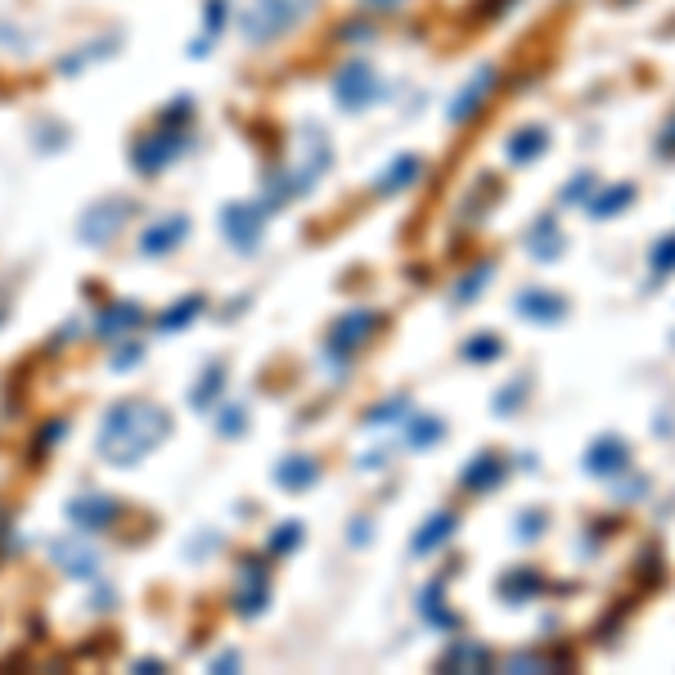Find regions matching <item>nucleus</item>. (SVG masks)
<instances>
[{"instance_id": "f257e3e1", "label": "nucleus", "mask_w": 675, "mask_h": 675, "mask_svg": "<svg viewBox=\"0 0 675 675\" xmlns=\"http://www.w3.org/2000/svg\"><path fill=\"white\" fill-rule=\"evenodd\" d=\"M162 432H167V419H162L153 405L122 401L108 414L104 432H99V450H104V459H113V464H131L144 450L158 446Z\"/></svg>"}, {"instance_id": "f03ea898", "label": "nucleus", "mask_w": 675, "mask_h": 675, "mask_svg": "<svg viewBox=\"0 0 675 675\" xmlns=\"http://www.w3.org/2000/svg\"><path fill=\"white\" fill-rule=\"evenodd\" d=\"M581 468L590 477H617V473H626V468H630V446L621 437H612V432H603V437H594L590 446H585Z\"/></svg>"}, {"instance_id": "7ed1b4c3", "label": "nucleus", "mask_w": 675, "mask_h": 675, "mask_svg": "<svg viewBox=\"0 0 675 675\" xmlns=\"http://www.w3.org/2000/svg\"><path fill=\"white\" fill-rule=\"evenodd\" d=\"M491 86H495V68L491 63H482V68L473 72V77L459 86V95L450 99V108H446V117L450 122H468V117L477 113V108L486 104V95H491Z\"/></svg>"}, {"instance_id": "20e7f679", "label": "nucleus", "mask_w": 675, "mask_h": 675, "mask_svg": "<svg viewBox=\"0 0 675 675\" xmlns=\"http://www.w3.org/2000/svg\"><path fill=\"white\" fill-rule=\"evenodd\" d=\"M338 104L342 108H360V104H369V99L378 95V81H374V68L369 63H360V59H351L347 68L338 72Z\"/></svg>"}, {"instance_id": "39448f33", "label": "nucleus", "mask_w": 675, "mask_h": 675, "mask_svg": "<svg viewBox=\"0 0 675 675\" xmlns=\"http://www.w3.org/2000/svg\"><path fill=\"white\" fill-rule=\"evenodd\" d=\"M513 306H518L522 320H536V324H558L567 315V297L549 293V288H522Z\"/></svg>"}, {"instance_id": "423d86ee", "label": "nucleus", "mask_w": 675, "mask_h": 675, "mask_svg": "<svg viewBox=\"0 0 675 675\" xmlns=\"http://www.w3.org/2000/svg\"><path fill=\"white\" fill-rule=\"evenodd\" d=\"M374 324H378L374 311H347L338 324H333V338H329L333 356H347V351H356L360 342L374 333Z\"/></svg>"}, {"instance_id": "0eeeda50", "label": "nucleus", "mask_w": 675, "mask_h": 675, "mask_svg": "<svg viewBox=\"0 0 675 675\" xmlns=\"http://www.w3.org/2000/svg\"><path fill=\"white\" fill-rule=\"evenodd\" d=\"M545 149H549V131H545V126H522L518 135H509V144H504V158H509L513 167H527V162H536Z\"/></svg>"}, {"instance_id": "6e6552de", "label": "nucleus", "mask_w": 675, "mask_h": 675, "mask_svg": "<svg viewBox=\"0 0 675 675\" xmlns=\"http://www.w3.org/2000/svg\"><path fill=\"white\" fill-rule=\"evenodd\" d=\"M500 482H504V459L491 455V450H482V455L464 468V486H468V491H477V495L495 491Z\"/></svg>"}, {"instance_id": "1a4fd4ad", "label": "nucleus", "mask_w": 675, "mask_h": 675, "mask_svg": "<svg viewBox=\"0 0 675 675\" xmlns=\"http://www.w3.org/2000/svg\"><path fill=\"white\" fill-rule=\"evenodd\" d=\"M630 203H635V185H630V180H621V185L603 189V194H590V203H585V212H590L594 221H608V216L626 212Z\"/></svg>"}, {"instance_id": "9d476101", "label": "nucleus", "mask_w": 675, "mask_h": 675, "mask_svg": "<svg viewBox=\"0 0 675 675\" xmlns=\"http://www.w3.org/2000/svg\"><path fill=\"white\" fill-rule=\"evenodd\" d=\"M540 590H545V576H540L536 567H513V572L500 581V594L509 603H527V599H536Z\"/></svg>"}, {"instance_id": "9b49d317", "label": "nucleus", "mask_w": 675, "mask_h": 675, "mask_svg": "<svg viewBox=\"0 0 675 675\" xmlns=\"http://www.w3.org/2000/svg\"><path fill=\"white\" fill-rule=\"evenodd\" d=\"M527 248H531V257H540V261H558V257H563V234H558L554 216H540L536 230H531Z\"/></svg>"}, {"instance_id": "f8f14e48", "label": "nucleus", "mask_w": 675, "mask_h": 675, "mask_svg": "<svg viewBox=\"0 0 675 675\" xmlns=\"http://www.w3.org/2000/svg\"><path fill=\"white\" fill-rule=\"evenodd\" d=\"M297 9H302V5H288V0H270V5L261 9L257 18H248V32H252V36H275L279 27H284L288 18L297 14Z\"/></svg>"}, {"instance_id": "ddd939ff", "label": "nucleus", "mask_w": 675, "mask_h": 675, "mask_svg": "<svg viewBox=\"0 0 675 675\" xmlns=\"http://www.w3.org/2000/svg\"><path fill=\"white\" fill-rule=\"evenodd\" d=\"M450 531H455V513H437V518H428V522H423V531L414 536V554H428V549H437Z\"/></svg>"}, {"instance_id": "4468645a", "label": "nucleus", "mask_w": 675, "mask_h": 675, "mask_svg": "<svg viewBox=\"0 0 675 675\" xmlns=\"http://www.w3.org/2000/svg\"><path fill=\"white\" fill-rule=\"evenodd\" d=\"M455 666H473V671H486L491 666V653L482 644H455L446 657H441V671H455Z\"/></svg>"}, {"instance_id": "2eb2a0df", "label": "nucleus", "mask_w": 675, "mask_h": 675, "mask_svg": "<svg viewBox=\"0 0 675 675\" xmlns=\"http://www.w3.org/2000/svg\"><path fill=\"white\" fill-rule=\"evenodd\" d=\"M414 176H419V158H414V153H405V158H396L392 167L383 171V180H378V194H392V189H405Z\"/></svg>"}, {"instance_id": "dca6fc26", "label": "nucleus", "mask_w": 675, "mask_h": 675, "mask_svg": "<svg viewBox=\"0 0 675 675\" xmlns=\"http://www.w3.org/2000/svg\"><path fill=\"white\" fill-rule=\"evenodd\" d=\"M500 356H504V342L495 333H477V338L464 342V360H473V365H491Z\"/></svg>"}, {"instance_id": "f3484780", "label": "nucleus", "mask_w": 675, "mask_h": 675, "mask_svg": "<svg viewBox=\"0 0 675 675\" xmlns=\"http://www.w3.org/2000/svg\"><path fill=\"white\" fill-rule=\"evenodd\" d=\"M648 270H653V279L675 275V234H662V239L653 243V252H648Z\"/></svg>"}, {"instance_id": "a211bd4d", "label": "nucleus", "mask_w": 675, "mask_h": 675, "mask_svg": "<svg viewBox=\"0 0 675 675\" xmlns=\"http://www.w3.org/2000/svg\"><path fill=\"white\" fill-rule=\"evenodd\" d=\"M185 234V221L180 216H171V221H162V225H153L149 234H144V252H167L171 243Z\"/></svg>"}, {"instance_id": "6ab92c4d", "label": "nucleus", "mask_w": 675, "mask_h": 675, "mask_svg": "<svg viewBox=\"0 0 675 675\" xmlns=\"http://www.w3.org/2000/svg\"><path fill=\"white\" fill-rule=\"evenodd\" d=\"M590 194H594V171H581V176H572L563 185V198H558V203L576 207V203H590Z\"/></svg>"}, {"instance_id": "aec40b11", "label": "nucleus", "mask_w": 675, "mask_h": 675, "mask_svg": "<svg viewBox=\"0 0 675 675\" xmlns=\"http://www.w3.org/2000/svg\"><path fill=\"white\" fill-rule=\"evenodd\" d=\"M554 657H545V653H522V657H509L504 662V671H554Z\"/></svg>"}, {"instance_id": "412c9836", "label": "nucleus", "mask_w": 675, "mask_h": 675, "mask_svg": "<svg viewBox=\"0 0 675 675\" xmlns=\"http://www.w3.org/2000/svg\"><path fill=\"white\" fill-rule=\"evenodd\" d=\"M279 477H284L288 486H306L315 477V464H311V459H293V464L279 468Z\"/></svg>"}, {"instance_id": "4be33fe9", "label": "nucleus", "mask_w": 675, "mask_h": 675, "mask_svg": "<svg viewBox=\"0 0 675 675\" xmlns=\"http://www.w3.org/2000/svg\"><path fill=\"white\" fill-rule=\"evenodd\" d=\"M522 396H527V378H518V383L509 387V392H500V396H495V410H500V414L518 410V405H522Z\"/></svg>"}, {"instance_id": "5701e85b", "label": "nucleus", "mask_w": 675, "mask_h": 675, "mask_svg": "<svg viewBox=\"0 0 675 675\" xmlns=\"http://www.w3.org/2000/svg\"><path fill=\"white\" fill-rule=\"evenodd\" d=\"M423 612H428V617L437 621V626H455V617H450V612L441 608V590H428V594H423Z\"/></svg>"}, {"instance_id": "b1692460", "label": "nucleus", "mask_w": 675, "mask_h": 675, "mask_svg": "<svg viewBox=\"0 0 675 675\" xmlns=\"http://www.w3.org/2000/svg\"><path fill=\"white\" fill-rule=\"evenodd\" d=\"M86 221H104V225H108V234H113L117 225H122V207H113V212H108V207H99V212H90ZM86 239L95 243V225H86Z\"/></svg>"}, {"instance_id": "393cba45", "label": "nucleus", "mask_w": 675, "mask_h": 675, "mask_svg": "<svg viewBox=\"0 0 675 675\" xmlns=\"http://www.w3.org/2000/svg\"><path fill=\"white\" fill-rule=\"evenodd\" d=\"M410 441H414V446H428V441H441V423H437V419H419V423L410 428Z\"/></svg>"}, {"instance_id": "a878e982", "label": "nucleus", "mask_w": 675, "mask_h": 675, "mask_svg": "<svg viewBox=\"0 0 675 675\" xmlns=\"http://www.w3.org/2000/svg\"><path fill=\"white\" fill-rule=\"evenodd\" d=\"M486 275H491V266H477V270H473V279H464V284L455 288V297H459V302H464V297H477V293H482Z\"/></svg>"}, {"instance_id": "bb28decb", "label": "nucleus", "mask_w": 675, "mask_h": 675, "mask_svg": "<svg viewBox=\"0 0 675 675\" xmlns=\"http://www.w3.org/2000/svg\"><path fill=\"white\" fill-rule=\"evenodd\" d=\"M540 531H545V518H540V513H522L518 518V540H536Z\"/></svg>"}, {"instance_id": "cd10ccee", "label": "nucleus", "mask_w": 675, "mask_h": 675, "mask_svg": "<svg viewBox=\"0 0 675 675\" xmlns=\"http://www.w3.org/2000/svg\"><path fill=\"white\" fill-rule=\"evenodd\" d=\"M657 153H666V158H675V117L666 122V131L657 135Z\"/></svg>"}, {"instance_id": "c85d7f7f", "label": "nucleus", "mask_w": 675, "mask_h": 675, "mask_svg": "<svg viewBox=\"0 0 675 675\" xmlns=\"http://www.w3.org/2000/svg\"><path fill=\"white\" fill-rule=\"evenodd\" d=\"M365 5H374V9H396V5H405V0H365Z\"/></svg>"}]
</instances>
